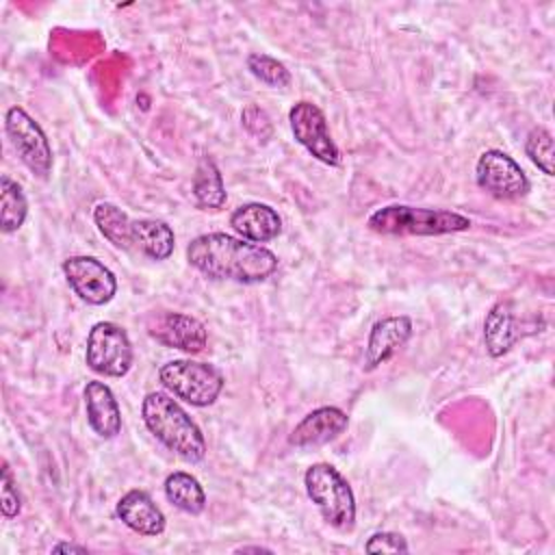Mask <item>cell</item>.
Wrapping results in <instances>:
<instances>
[{
	"label": "cell",
	"instance_id": "cell-2",
	"mask_svg": "<svg viewBox=\"0 0 555 555\" xmlns=\"http://www.w3.org/2000/svg\"><path fill=\"white\" fill-rule=\"evenodd\" d=\"M141 416L150 434L182 460L197 464L206 457V440L197 423L165 392H147Z\"/></svg>",
	"mask_w": 555,
	"mask_h": 555
},
{
	"label": "cell",
	"instance_id": "cell-29",
	"mask_svg": "<svg viewBox=\"0 0 555 555\" xmlns=\"http://www.w3.org/2000/svg\"><path fill=\"white\" fill-rule=\"evenodd\" d=\"M236 553H273V551L267 546H241L236 548Z\"/></svg>",
	"mask_w": 555,
	"mask_h": 555
},
{
	"label": "cell",
	"instance_id": "cell-25",
	"mask_svg": "<svg viewBox=\"0 0 555 555\" xmlns=\"http://www.w3.org/2000/svg\"><path fill=\"white\" fill-rule=\"evenodd\" d=\"M0 492H2V516L4 518H15L22 512V496L17 492L15 479L9 470L7 464H2V479H0Z\"/></svg>",
	"mask_w": 555,
	"mask_h": 555
},
{
	"label": "cell",
	"instance_id": "cell-6",
	"mask_svg": "<svg viewBox=\"0 0 555 555\" xmlns=\"http://www.w3.org/2000/svg\"><path fill=\"white\" fill-rule=\"evenodd\" d=\"M132 343L113 321H98L87 334V366L104 377H124L132 366Z\"/></svg>",
	"mask_w": 555,
	"mask_h": 555
},
{
	"label": "cell",
	"instance_id": "cell-21",
	"mask_svg": "<svg viewBox=\"0 0 555 555\" xmlns=\"http://www.w3.org/2000/svg\"><path fill=\"white\" fill-rule=\"evenodd\" d=\"M93 221L100 234L119 249L132 247V221L119 206L111 202H100L93 206Z\"/></svg>",
	"mask_w": 555,
	"mask_h": 555
},
{
	"label": "cell",
	"instance_id": "cell-1",
	"mask_svg": "<svg viewBox=\"0 0 555 555\" xmlns=\"http://www.w3.org/2000/svg\"><path fill=\"white\" fill-rule=\"evenodd\" d=\"M186 260L210 280H232L241 284L264 282L278 269V256L251 241L208 232L186 245Z\"/></svg>",
	"mask_w": 555,
	"mask_h": 555
},
{
	"label": "cell",
	"instance_id": "cell-23",
	"mask_svg": "<svg viewBox=\"0 0 555 555\" xmlns=\"http://www.w3.org/2000/svg\"><path fill=\"white\" fill-rule=\"evenodd\" d=\"M247 69L256 80L264 82L267 87L282 89V87L291 85V72L286 69V65L280 63L278 59L269 56V54H262V52L249 54L247 56Z\"/></svg>",
	"mask_w": 555,
	"mask_h": 555
},
{
	"label": "cell",
	"instance_id": "cell-26",
	"mask_svg": "<svg viewBox=\"0 0 555 555\" xmlns=\"http://www.w3.org/2000/svg\"><path fill=\"white\" fill-rule=\"evenodd\" d=\"M366 553H408L410 546L405 542V538L401 533L395 531H375L366 544H364Z\"/></svg>",
	"mask_w": 555,
	"mask_h": 555
},
{
	"label": "cell",
	"instance_id": "cell-8",
	"mask_svg": "<svg viewBox=\"0 0 555 555\" xmlns=\"http://www.w3.org/2000/svg\"><path fill=\"white\" fill-rule=\"evenodd\" d=\"M288 124H291L295 141L301 147H306L317 160H321L330 167L340 165V150L330 134L327 119H325L323 111L314 102L301 100V102L293 104V108L288 111Z\"/></svg>",
	"mask_w": 555,
	"mask_h": 555
},
{
	"label": "cell",
	"instance_id": "cell-13",
	"mask_svg": "<svg viewBox=\"0 0 555 555\" xmlns=\"http://www.w3.org/2000/svg\"><path fill=\"white\" fill-rule=\"evenodd\" d=\"M349 425V416L336 405H323L308 412L291 431L288 442L293 447H319L336 440Z\"/></svg>",
	"mask_w": 555,
	"mask_h": 555
},
{
	"label": "cell",
	"instance_id": "cell-11",
	"mask_svg": "<svg viewBox=\"0 0 555 555\" xmlns=\"http://www.w3.org/2000/svg\"><path fill=\"white\" fill-rule=\"evenodd\" d=\"M147 332L156 343L186 353H199L208 340L204 323L184 312H158L150 317Z\"/></svg>",
	"mask_w": 555,
	"mask_h": 555
},
{
	"label": "cell",
	"instance_id": "cell-28",
	"mask_svg": "<svg viewBox=\"0 0 555 555\" xmlns=\"http://www.w3.org/2000/svg\"><path fill=\"white\" fill-rule=\"evenodd\" d=\"M52 553H87V546L69 544V542H59L56 546H52Z\"/></svg>",
	"mask_w": 555,
	"mask_h": 555
},
{
	"label": "cell",
	"instance_id": "cell-12",
	"mask_svg": "<svg viewBox=\"0 0 555 555\" xmlns=\"http://www.w3.org/2000/svg\"><path fill=\"white\" fill-rule=\"evenodd\" d=\"M412 336V319L405 314L384 317L373 323L366 351H364V369L373 371L386 360H390Z\"/></svg>",
	"mask_w": 555,
	"mask_h": 555
},
{
	"label": "cell",
	"instance_id": "cell-24",
	"mask_svg": "<svg viewBox=\"0 0 555 555\" xmlns=\"http://www.w3.org/2000/svg\"><path fill=\"white\" fill-rule=\"evenodd\" d=\"M525 154L529 156V160L544 173V176H553L555 167H553V134L544 128V126H535L529 130L527 139H525Z\"/></svg>",
	"mask_w": 555,
	"mask_h": 555
},
{
	"label": "cell",
	"instance_id": "cell-17",
	"mask_svg": "<svg viewBox=\"0 0 555 555\" xmlns=\"http://www.w3.org/2000/svg\"><path fill=\"white\" fill-rule=\"evenodd\" d=\"M520 338V332L516 327V319L512 312V304L509 301H499L494 304L483 321V345L486 351L492 358H501L503 353H507L516 340Z\"/></svg>",
	"mask_w": 555,
	"mask_h": 555
},
{
	"label": "cell",
	"instance_id": "cell-15",
	"mask_svg": "<svg viewBox=\"0 0 555 555\" xmlns=\"http://www.w3.org/2000/svg\"><path fill=\"white\" fill-rule=\"evenodd\" d=\"M230 225L232 230L251 243H269L280 236L282 232V219L275 208L269 204L260 202H247L241 204L232 215H230Z\"/></svg>",
	"mask_w": 555,
	"mask_h": 555
},
{
	"label": "cell",
	"instance_id": "cell-14",
	"mask_svg": "<svg viewBox=\"0 0 555 555\" xmlns=\"http://www.w3.org/2000/svg\"><path fill=\"white\" fill-rule=\"evenodd\" d=\"M85 412L89 427L104 440L115 438L121 431V410L113 390L98 379L85 384Z\"/></svg>",
	"mask_w": 555,
	"mask_h": 555
},
{
	"label": "cell",
	"instance_id": "cell-20",
	"mask_svg": "<svg viewBox=\"0 0 555 555\" xmlns=\"http://www.w3.org/2000/svg\"><path fill=\"white\" fill-rule=\"evenodd\" d=\"M165 496L171 505H176L178 509L197 516L204 512L206 507V492L202 488V483L197 481V477H193L191 473L184 470H173L165 477Z\"/></svg>",
	"mask_w": 555,
	"mask_h": 555
},
{
	"label": "cell",
	"instance_id": "cell-3",
	"mask_svg": "<svg viewBox=\"0 0 555 555\" xmlns=\"http://www.w3.org/2000/svg\"><path fill=\"white\" fill-rule=\"evenodd\" d=\"M366 225L384 236H440L468 230L470 219L447 208L388 204L371 212Z\"/></svg>",
	"mask_w": 555,
	"mask_h": 555
},
{
	"label": "cell",
	"instance_id": "cell-10",
	"mask_svg": "<svg viewBox=\"0 0 555 555\" xmlns=\"http://www.w3.org/2000/svg\"><path fill=\"white\" fill-rule=\"evenodd\" d=\"M63 275L69 288L91 306H104L117 293L115 273L93 256H69L63 260Z\"/></svg>",
	"mask_w": 555,
	"mask_h": 555
},
{
	"label": "cell",
	"instance_id": "cell-16",
	"mask_svg": "<svg viewBox=\"0 0 555 555\" xmlns=\"http://www.w3.org/2000/svg\"><path fill=\"white\" fill-rule=\"evenodd\" d=\"M119 520L139 535L156 538L165 531V514L145 490H128L117 501Z\"/></svg>",
	"mask_w": 555,
	"mask_h": 555
},
{
	"label": "cell",
	"instance_id": "cell-19",
	"mask_svg": "<svg viewBox=\"0 0 555 555\" xmlns=\"http://www.w3.org/2000/svg\"><path fill=\"white\" fill-rule=\"evenodd\" d=\"M191 189H193V197L199 208H204V210L223 208V204L228 199L225 186H223V176H221L217 163L208 154H204L197 160Z\"/></svg>",
	"mask_w": 555,
	"mask_h": 555
},
{
	"label": "cell",
	"instance_id": "cell-27",
	"mask_svg": "<svg viewBox=\"0 0 555 555\" xmlns=\"http://www.w3.org/2000/svg\"><path fill=\"white\" fill-rule=\"evenodd\" d=\"M247 111L254 115V119H251L249 115H245V113H243V115H241V119H243L245 128H247L251 134L260 137V139L271 137V121H269L267 113H264L262 108H258V106H247Z\"/></svg>",
	"mask_w": 555,
	"mask_h": 555
},
{
	"label": "cell",
	"instance_id": "cell-22",
	"mask_svg": "<svg viewBox=\"0 0 555 555\" xmlns=\"http://www.w3.org/2000/svg\"><path fill=\"white\" fill-rule=\"evenodd\" d=\"M28 215V202L22 186L9 176L0 178V230L4 234L17 232Z\"/></svg>",
	"mask_w": 555,
	"mask_h": 555
},
{
	"label": "cell",
	"instance_id": "cell-18",
	"mask_svg": "<svg viewBox=\"0 0 555 555\" xmlns=\"http://www.w3.org/2000/svg\"><path fill=\"white\" fill-rule=\"evenodd\" d=\"M132 247L152 260H167L173 254V230L160 219H134L132 221Z\"/></svg>",
	"mask_w": 555,
	"mask_h": 555
},
{
	"label": "cell",
	"instance_id": "cell-4",
	"mask_svg": "<svg viewBox=\"0 0 555 555\" xmlns=\"http://www.w3.org/2000/svg\"><path fill=\"white\" fill-rule=\"evenodd\" d=\"M308 499L317 505L323 520L338 529L351 531L356 525V496L349 481L327 462H317L304 473Z\"/></svg>",
	"mask_w": 555,
	"mask_h": 555
},
{
	"label": "cell",
	"instance_id": "cell-9",
	"mask_svg": "<svg viewBox=\"0 0 555 555\" xmlns=\"http://www.w3.org/2000/svg\"><path fill=\"white\" fill-rule=\"evenodd\" d=\"M475 180L496 199H518L531 189L522 167L501 150H486L477 158Z\"/></svg>",
	"mask_w": 555,
	"mask_h": 555
},
{
	"label": "cell",
	"instance_id": "cell-5",
	"mask_svg": "<svg viewBox=\"0 0 555 555\" xmlns=\"http://www.w3.org/2000/svg\"><path fill=\"white\" fill-rule=\"evenodd\" d=\"M158 379L173 397L195 408H206L215 403L225 384L217 366L186 358L165 362L158 369Z\"/></svg>",
	"mask_w": 555,
	"mask_h": 555
},
{
	"label": "cell",
	"instance_id": "cell-7",
	"mask_svg": "<svg viewBox=\"0 0 555 555\" xmlns=\"http://www.w3.org/2000/svg\"><path fill=\"white\" fill-rule=\"evenodd\" d=\"M4 128L7 134L20 156V160L37 176L48 178L52 171V145L43 132V128L22 108L11 106L4 113Z\"/></svg>",
	"mask_w": 555,
	"mask_h": 555
}]
</instances>
